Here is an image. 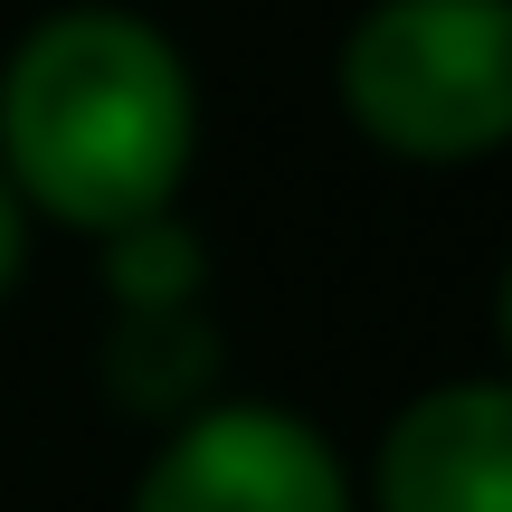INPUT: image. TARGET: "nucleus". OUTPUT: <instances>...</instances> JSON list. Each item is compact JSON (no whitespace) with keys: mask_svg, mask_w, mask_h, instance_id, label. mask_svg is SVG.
<instances>
[{"mask_svg":"<svg viewBox=\"0 0 512 512\" xmlns=\"http://www.w3.org/2000/svg\"><path fill=\"white\" fill-rule=\"evenodd\" d=\"M124 512H361V484L304 408L209 399L200 418L162 427Z\"/></svg>","mask_w":512,"mask_h":512,"instance_id":"obj_3","label":"nucleus"},{"mask_svg":"<svg viewBox=\"0 0 512 512\" xmlns=\"http://www.w3.org/2000/svg\"><path fill=\"white\" fill-rule=\"evenodd\" d=\"M29 238H38V219L19 209V190L0 181V304L19 294V275H29Z\"/></svg>","mask_w":512,"mask_h":512,"instance_id":"obj_7","label":"nucleus"},{"mask_svg":"<svg viewBox=\"0 0 512 512\" xmlns=\"http://www.w3.org/2000/svg\"><path fill=\"white\" fill-rule=\"evenodd\" d=\"M95 380H105L114 418L143 427H181L209 399H228V342L209 323V304H171V313H105V342H95Z\"/></svg>","mask_w":512,"mask_h":512,"instance_id":"obj_5","label":"nucleus"},{"mask_svg":"<svg viewBox=\"0 0 512 512\" xmlns=\"http://www.w3.org/2000/svg\"><path fill=\"white\" fill-rule=\"evenodd\" d=\"M95 285L105 313H171V304H209V238L162 209V219H133L114 238H95Z\"/></svg>","mask_w":512,"mask_h":512,"instance_id":"obj_6","label":"nucleus"},{"mask_svg":"<svg viewBox=\"0 0 512 512\" xmlns=\"http://www.w3.org/2000/svg\"><path fill=\"white\" fill-rule=\"evenodd\" d=\"M200 171L190 48L133 0L38 10L0 57V181L29 219L114 238L181 209Z\"/></svg>","mask_w":512,"mask_h":512,"instance_id":"obj_1","label":"nucleus"},{"mask_svg":"<svg viewBox=\"0 0 512 512\" xmlns=\"http://www.w3.org/2000/svg\"><path fill=\"white\" fill-rule=\"evenodd\" d=\"M370 512H512V389L494 370L418 389L380 427Z\"/></svg>","mask_w":512,"mask_h":512,"instance_id":"obj_4","label":"nucleus"},{"mask_svg":"<svg viewBox=\"0 0 512 512\" xmlns=\"http://www.w3.org/2000/svg\"><path fill=\"white\" fill-rule=\"evenodd\" d=\"M332 105L408 171H475L512 143V0H361Z\"/></svg>","mask_w":512,"mask_h":512,"instance_id":"obj_2","label":"nucleus"}]
</instances>
